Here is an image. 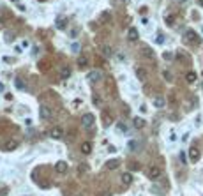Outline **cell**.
Instances as JSON below:
<instances>
[{
	"label": "cell",
	"mask_w": 203,
	"mask_h": 196,
	"mask_svg": "<svg viewBox=\"0 0 203 196\" xmlns=\"http://www.w3.org/2000/svg\"><path fill=\"white\" fill-rule=\"evenodd\" d=\"M96 124V117L92 115V113H83L81 115V126L85 129H92V126Z\"/></svg>",
	"instance_id": "obj_1"
},
{
	"label": "cell",
	"mask_w": 203,
	"mask_h": 196,
	"mask_svg": "<svg viewBox=\"0 0 203 196\" xmlns=\"http://www.w3.org/2000/svg\"><path fill=\"white\" fill-rule=\"evenodd\" d=\"M39 115H41V119H44V120H49L51 119V108L49 106H46V104H42L41 108H39Z\"/></svg>",
	"instance_id": "obj_2"
},
{
	"label": "cell",
	"mask_w": 203,
	"mask_h": 196,
	"mask_svg": "<svg viewBox=\"0 0 203 196\" xmlns=\"http://www.w3.org/2000/svg\"><path fill=\"white\" fill-rule=\"evenodd\" d=\"M87 80H88V81H94V83H96V81H101V80H103V73H101V71H90V73L87 74Z\"/></svg>",
	"instance_id": "obj_3"
},
{
	"label": "cell",
	"mask_w": 203,
	"mask_h": 196,
	"mask_svg": "<svg viewBox=\"0 0 203 196\" xmlns=\"http://www.w3.org/2000/svg\"><path fill=\"white\" fill-rule=\"evenodd\" d=\"M49 136H51V138H53V140H62L64 138V129L62 127H53V129H51V131H49Z\"/></svg>",
	"instance_id": "obj_4"
},
{
	"label": "cell",
	"mask_w": 203,
	"mask_h": 196,
	"mask_svg": "<svg viewBox=\"0 0 203 196\" xmlns=\"http://www.w3.org/2000/svg\"><path fill=\"white\" fill-rule=\"evenodd\" d=\"M148 177H150V180H157L161 177V168L159 166H152L148 170Z\"/></svg>",
	"instance_id": "obj_5"
},
{
	"label": "cell",
	"mask_w": 203,
	"mask_h": 196,
	"mask_svg": "<svg viewBox=\"0 0 203 196\" xmlns=\"http://www.w3.org/2000/svg\"><path fill=\"white\" fill-rule=\"evenodd\" d=\"M138 37H140V34H138V28L136 27H131L129 30H127V39L129 41H138Z\"/></svg>",
	"instance_id": "obj_6"
},
{
	"label": "cell",
	"mask_w": 203,
	"mask_h": 196,
	"mask_svg": "<svg viewBox=\"0 0 203 196\" xmlns=\"http://www.w3.org/2000/svg\"><path fill=\"white\" fill-rule=\"evenodd\" d=\"M67 170H69V166H67V163L65 161H58L55 164V171L57 173H67Z\"/></svg>",
	"instance_id": "obj_7"
},
{
	"label": "cell",
	"mask_w": 203,
	"mask_h": 196,
	"mask_svg": "<svg viewBox=\"0 0 203 196\" xmlns=\"http://www.w3.org/2000/svg\"><path fill=\"white\" fill-rule=\"evenodd\" d=\"M136 78H138L140 81H147V78H148L147 71L143 69V67H136Z\"/></svg>",
	"instance_id": "obj_8"
},
{
	"label": "cell",
	"mask_w": 203,
	"mask_h": 196,
	"mask_svg": "<svg viewBox=\"0 0 203 196\" xmlns=\"http://www.w3.org/2000/svg\"><path fill=\"white\" fill-rule=\"evenodd\" d=\"M189 159H191V163H196L198 159H200V150H198L196 147H191V150H189Z\"/></svg>",
	"instance_id": "obj_9"
},
{
	"label": "cell",
	"mask_w": 203,
	"mask_h": 196,
	"mask_svg": "<svg viewBox=\"0 0 203 196\" xmlns=\"http://www.w3.org/2000/svg\"><path fill=\"white\" fill-rule=\"evenodd\" d=\"M184 37H185L187 41H191V42L198 41V34L194 32V30H185V34H184Z\"/></svg>",
	"instance_id": "obj_10"
},
{
	"label": "cell",
	"mask_w": 203,
	"mask_h": 196,
	"mask_svg": "<svg viewBox=\"0 0 203 196\" xmlns=\"http://www.w3.org/2000/svg\"><path fill=\"white\" fill-rule=\"evenodd\" d=\"M152 104H154L155 108H164V104H166V101H164V97H161V96H157V97H154V101H152Z\"/></svg>",
	"instance_id": "obj_11"
},
{
	"label": "cell",
	"mask_w": 203,
	"mask_h": 196,
	"mask_svg": "<svg viewBox=\"0 0 203 196\" xmlns=\"http://www.w3.org/2000/svg\"><path fill=\"white\" fill-rule=\"evenodd\" d=\"M80 150H81L83 154H90V152H92V143H90V141H83V143H81V147H80Z\"/></svg>",
	"instance_id": "obj_12"
},
{
	"label": "cell",
	"mask_w": 203,
	"mask_h": 196,
	"mask_svg": "<svg viewBox=\"0 0 203 196\" xmlns=\"http://www.w3.org/2000/svg\"><path fill=\"white\" fill-rule=\"evenodd\" d=\"M122 184H124V186H131V184H133V175H131V173H124V175H122Z\"/></svg>",
	"instance_id": "obj_13"
},
{
	"label": "cell",
	"mask_w": 203,
	"mask_h": 196,
	"mask_svg": "<svg viewBox=\"0 0 203 196\" xmlns=\"http://www.w3.org/2000/svg\"><path fill=\"white\" fill-rule=\"evenodd\" d=\"M196 73H194V71H189V73H187V74H185V81H187V83H194V81H196Z\"/></svg>",
	"instance_id": "obj_14"
},
{
	"label": "cell",
	"mask_w": 203,
	"mask_h": 196,
	"mask_svg": "<svg viewBox=\"0 0 203 196\" xmlns=\"http://www.w3.org/2000/svg\"><path fill=\"white\" fill-rule=\"evenodd\" d=\"M87 64H88L87 55H80L78 57V65H80V67H87Z\"/></svg>",
	"instance_id": "obj_15"
},
{
	"label": "cell",
	"mask_w": 203,
	"mask_h": 196,
	"mask_svg": "<svg viewBox=\"0 0 203 196\" xmlns=\"http://www.w3.org/2000/svg\"><path fill=\"white\" fill-rule=\"evenodd\" d=\"M60 78H62V80L71 78V69L69 67H62V69H60Z\"/></svg>",
	"instance_id": "obj_16"
},
{
	"label": "cell",
	"mask_w": 203,
	"mask_h": 196,
	"mask_svg": "<svg viewBox=\"0 0 203 196\" xmlns=\"http://www.w3.org/2000/svg\"><path fill=\"white\" fill-rule=\"evenodd\" d=\"M16 147H18V141H7L6 145H4V148H6L7 152H11V150H14Z\"/></svg>",
	"instance_id": "obj_17"
},
{
	"label": "cell",
	"mask_w": 203,
	"mask_h": 196,
	"mask_svg": "<svg viewBox=\"0 0 203 196\" xmlns=\"http://www.w3.org/2000/svg\"><path fill=\"white\" fill-rule=\"evenodd\" d=\"M133 124H134V127H136V129H141V127L145 126V120H143V119H138V117H134Z\"/></svg>",
	"instance_id": "obj_18"
},
{
	"label": "cell",
	"mask_w": 203,
	"mask_h": 196,
	"mask_svg": "<svg viewBox=\"0 0 203 196\" xmlns=\"http://www.w3.org/2000/svg\"><path fill=\"white\" fill-rule=\"evenodd\" d=\"M141 49H143V55L147 57V58H152V57H154V51H152V49L148 48V46H143Z\"/></svg>",
	"instance_id": "obj_19"
},
{
	"label": "cell",
	"mask_w": 203,
	"mask_h": 196,
	"mask_svg": "<svg viewBox=\"0 0 203 196\" xmlns=\"http://www.w3.org/2000/svg\"><path fill=\"white\" fill-rule=\"evenodd\" d=\"M103 53H104V57H111L113 55V48L111 46H103Z\"/></svg>",
	"instance_id": "obj_20"
},
{
	"label": "cell",
	"mask_w": 203,
	"mask_h": 196,
	"mask_svg": "<svg viewBox=\"0 0 203 196\" xmlns=\"http://www.w3.org/2000/svg\"><path fill=\"white\" fill-rule=\"evenodd\" d=\"M164 21H166V25H170V27H173V23H175V16H171V14H168V16L164 18Z\"/></svg>",
	"instance_id": "obj_21"
},
{
	"label": "cell",
	"mask_w": 203,
	"mask_h": 196,
	"mask_svg": "<svg viewBox=\"0 0 203 196\" xmlns=\"http://www.w3.org/2000/svg\"><path fill=\"white\" fill-rule=\"evenodd\" d=\"M57 28H60V30L65 28V18H58L57 20Z\"/></svg>",
	"instance_id": "obj_22"
},
{
	"label": "cell",
	"mask_w": 203,
	"mask_h": 196,
	"mask_svg": "<svg viewBox=\"0 0 203 196\" xmlns=\"http://www.w3.org/2000/svg\"><path fill=\"white\" fill-rule=\"evenodd\" d=\"M106 166H108L110 170H115L117 166H119V161H117V159H113V161H108V164H106Z\"/></svg>",
	"instance_id": "obj_23"
},
{
	"label": "cell",
	"mask_w": 203,
	"mask_h": 196,
	"mask_svg": "<svg viewBox=\"0 0 203 196\" xmlns=\"http://www.w3.org/2000/svg\"><path fill=\"white\" fill-rule=\"evenodd\" d=\"M162 58H164V60H171V58H173V53H171V51H164V53H162Z\"/></svg>",
	"instance_id": "obj_24"
},
{
	"label": "cell",
	"mask_w": 203,
	"mask_h": 196,
	"mask_svg": "<svg viewBox=\"0 0 203 196\" xmlns=\"http://www.w3.org/2000/svg\"><path fill=\"white\" fill-rule=\"evenodd\" d=\"M162 42H164V37L159 34V35H157V44H162Z\"/></svg>",
	"instance_id": "obj_25"
},
{
	"label": "cell",
	"mask_w": 203,
	"mask_h": 196,
	"mask_svg": "<svg viewBox=\"0 0 203 196\" xmlns=\"http://www.w3.org/2000/svg\"><path fill=\"white\" fill-rule=\"evenodd\" d=\"M16 87H18V88H23V83H21V80H16Z\"/></svg>",
	"instance_id": "obj_26"
},
{
	"label": "cell",
	"mask_w": 203,
	"mask_h": 196,
	"mask_svg": "<svg viewBox=\"0 0 203 196\" xmlns=\"http://www.w3.org/2000/svg\"><path fill=\"white\" fill-rule=\"evenodd\" d=\"M131 168H133V170H140V164H136V163H133V164H131Z\"/></svg>",
	"instance_id": "obj_27"
},
{
	"label": "cell",
	"mask_w": 203,
	"mask_h": 196,
	"mask_svg": "<svg viewBox=\"0 0 203 196\" xmlns=\"http://www.w3.org/2000/svg\"><path fill=\"white\" fill-rule=\"evenodd\" d=\"M164 78H166V80H171V74H170V73H166V71H164Z\"/></svg>",
	"instance_id": "obj_28"
},
{
	"label": "cell",
	"mask_w": 203,
	"mask_h": 196,
	"mask_svg": "<svg viewBox=\"0 0 203 196\" xmlns=\"http://www.w3.org/2000/svg\"><path fill=\"white\" fill-rule=\"evenodd\" d=\"M2 90H4V85L0 83V92H2Z\"/></svg>",
	"instance_id": "obj_29"
},
{
	"label": "cell",
	"mask_w": 203,
	"mask_h": 196,
	"mask_svg": "<svg viewBox=\"0 0 203 196\" xmlns=\"http://www.w3.org/2000/svg\"><path fill=\"white\" fill-rule=\"evenodd\" d=\"M200 4H201V6H203V0H200Z\"/></svg>",
	"instance_id": "obj_30"
},
{
	"label": "cell",
	"mask_w": 203,
	"mask_h": 196,
	"mask_svg": "<svg viewBox=\"0 0 203 196\" xmlns=\"http://www.w3.org/2000/svg\"><path fill=\"white\" fill-rule=\"evenodd\" d=\"M124 2H127V0H124Z\"/></svg>",
	"instance_id": "obj_31"
}]
</instances>
